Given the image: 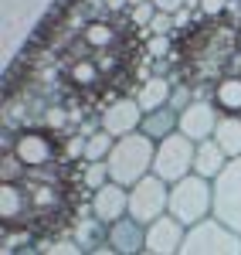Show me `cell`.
Here are the masks:
<instances>
[{"label":"cell","mask_w":241,"mask_h":255,"mask_svg":"<svg viewBox=\"0 0 241 255\" xmlns=\"http://www.w3.org/2000/svg\"><path fill=\"white\" fill-rule=\"evenodd\" d=\"M153 160H157V143L143 133H133V136H122L116 139L112 153H109V174L116 184L122 187H133L140 184L143 177L153 174Z\"/></svg>","instance_id":"1"},{"label":"cell","mask_w":241,"mask_h":255,"mask_svg":"<svg viewBox=\"0 0 241 255\" xmlns=\"http://www.w3.org/2000/svg\"><path fill=\"white\" fill-rule=\"evenodd\" d=\"M170 215L187 228L207 221L214 215V187H211V180L190 174L183 180H177V184H170Z\"/></svg>","instance_id":"2"},{"label":"cell","mask_w":241,"mask_h":255,"mask_svg":"<svg viewBox=\"0 0 241 255\" xmlns=\"http://www.w3.org/2000/svg\"><path fill=\"white\" fill-rule=\"evenodd\" d=\"M214 187V221H221L228 232L241 235V157L228 160L221 174L211 180Z\"/></svg>","instance_id":"3"},{"label":"cell","mask_w":241,"mask_h":255,"mask_svg":"<svg viewBox=\"0 0 241 255\" xmlns=\"http://www.w3.org/2000/svg\"><path fill=\"white\" fill-rule=\"evenodd\" d=\"M194 157H197V143L187 139L183 133H173L170 139L157 143L153 174L160 177V180H166V184H177V180L194 174Z\"/></svg>","instance_id":"4"},{"label":"cell","mask_w":241,"mask_h":255,"mask_svg":"<svg viewBox=\"0 0 241 255\" xmlns=\"http://www.w3.org/2000/svg\"><path fill=\"white\" fill-rule=\"evenodd\" d=\"M177 255H241V235L228 232L221 221L207 218L187 232V242Z\"/></svg>","instance_id":"5"},{"label":"cell","mask_w":241,"mask_h":255,"mask_svg":"<svg viewBox=\"0 0 241 255\" xmlns=\"http://www.w3.org/2000/svg\"><path fill=\"white\" fill-rule=\"evenodd\" d=\"M163 215H170V184L166 180L150 174L129 187V218H136L143 225H153Z\"/></svg>","instance_id":"6"},{"label":"cell","mask_w":241,"mask_h":255,"mask_svg":"<svg viewBox=\"0 0 241 255\" xmlns=\"http://www.w3.org/2000/svg\"><path fill=\"white\" fill-rule=\"evenodd\" d=\"M143 106L136 102V99H116V102H109L105 109H102V116H99V126L109 133V136H133V133H140V126H143Z\"/></svg>","instance_id":"7"},{"label":"cell","mask_w":241,"mask_h":255,"mask_svg":"<svg viewBox=\"0 0 241 255\" xmlns=\"http://www.w3.org/2000/svg\"><path fill=\"white\" fill-rule=\"evenodd\" d=\"M221 123V113L214 102L207 99H194L187 109L180 113V133L194 143H204V139H214V129Z\"/></svg>","instance_id":"8"},{"label":"cell","mask_w":241,"mask_h":255,"mask_svg":"<svg viewBox=\"0 0 241 255\" xmlns=\"http://www.w3.org/2000/svg\"><path fill=\"white\" fill-rule=\"evenodd\" d=\"M187 225H180L173 215L157 218L153 225H146V252L150 255H177L187 242Z\"/></svg>","instance_id":"9"},{"label":"cell","mask_w":241,"mask_h":255,"mask_svg":"<svg viewBox=\"0 0 241 255\" xmlns=\"http://www.w3.org/2000/svg\"><path fill=\"white\" fill-rule=\"evenodd\" d=\"M92 215L105 221V225H116L119 218L129 215V187H122L116 180H109L105 187H99L95 194H92Z\"/></svg>","instance_id":"10"},{"label":"cell","mask_w":241,"mask_h":255,"mask_svg":"<svg viewBox=\"0 0 241 255\" xmlns=\"http://www.w3.org/2000/svg\"><path fill=\"white\" fill-rule=\"evenodd\" d=\"M109 249L116 255H143L146 252V225L136 218H119L109 225Z\"/></svg>","instance_id":"11"},{"label":"cell","mask_w":241,"mask_h":255,"mask_svg":"<svg viewBox=\"0 0 241 255\" xmlns=\"http://www.w3.org/2000/svg\"><path fill=\"white\" fill-rule=\"evenodd\" d=\"M72 242H75L85 255H88V252H99V249L109 245V225L99 221L95 215L79 218V221H75V232H72Z\"/></svg>","instance_id":"12"},{"label":"cell","mask_w":241,"mask_h":255,"mask_svg":"<svg viewBox=\"0 0 241 255\" xmlns=\"http://www.w3.org/2000/svg\"><path fill=\"white\" fill-rule=\"evenodd\" d=\"M140 133H143V136H150L153 143L170 139L173 133H180V113H177L173 106H163V109H157V113H146V116H143Z\"/></svg>","instance_id":"13"},{"label":"cell","mask_w":241,"mask_h":255,"mask_svg":"<svg viewBox=\"0 0 241 255\" xmlns=\"http://www.w3.org/2000/svg\"><path fill=\"white\" fill-rule=\"evenodd\" d=\"M14 157L24 167H44L51 160V139H44L41 133H20L14 143Z\"/></svg>","instance_id":"14"},{"label":"cell","mask_w":241,"mask_h":255,"mask_svg":"<svg viewBox=\"0 0 241 255\" xmlns=\"http://www.w3.org/2000/svg\"><path fill=\"white\" fill-rule=\"evenodd\" d=\"M224 167H228V153H224V150L218 146V143H214V139H204V143H197L194 174L204 177V180H214V177L221 174Z\"/></svg>","instance_id":"15"},{"label":"cell","mask_w":241,"mask_h":255,"mask_svg":"<svg viewBox=\"0 0 241 255\" xmlns=\"http://www.w3.org/2000/svg\"><path fill=\"white\" fill-rule=\"evenodd\" d=\"M170 96H173V85H170V79L153 75V79H146V82L140 85L136 102L143 106V113H157V109H163V106H170Z\"/></svg>","instance_id":"16"},{"label":"cell","mask_w":241,"mask_h":255,"mask_svg":"<svg viewBox=\"0 0 241 255\" xmlns=\"http://www.w3.org/2000/svg\"><path fill=\"white\" fill-rule=\"evenodd\" d=\"M214 143L221 146L228 160H238L241 157V116H221L218 129H214Z\"/></svg>","instance_id":"17"},{"label":"cell","mask_w":241,"mask_h":255,"mask_svg":"<svg viewBox=\"0 0 241 255\" xmlns=\"http://www.w3.org/2000/svg\"><path fill=\"white\" fill-rule=\"evenodd\" d=\"M214 106L228 109L231 116H238V113H241V79H238V75L221 79L218 85H214Z\"/></svg>","instance_id":"18"},{"label":"cell","mask_w":241,"mask_h":255,"mask_svg":"<svg viewBox=\"0 0 241 255\" xmlns=\"http://www.w3.org/2000/svg\"><path fill=\"white\" fill-rule=\"evenodd\" d=\"M112 146H116V136H109L105 129L88 133V136H85V163H102V160H109Z\"/></svg>","instance_id":"19"},{"label":"cell","mask_w":241,"mask_h":255,"mask_svg":"<svg viewBox=\"0 0 241 255\" xmlns=\"http://www.w3.org/2000/svg\"><path fill=\"white\" fill-rule=\"evenodd\" d=\"M24 191H20L17 184H0V215L3 221H14V218L24 215Z\"/></svg>","instance_id":"20"},{"label":"cell","mask_w":241,"mask_h":255,"mask_svg":"<svg viewBox=\"0 0 241 255\" xmlns=\"http://www.w3.org/2000/svg\"><path fill=\"white\" fill-rule=\"evenodd\" d=\"M81 180H85V187L95 194L99 187H105L109 180H112V174H109V163L102 160V163H85L81 167Z\"/></svg>","instance_id":"21"},{"label":"cell","mask_w":241,"mask_h":255,"mask_svg":"<svg viewBox=\"0 0 241 255\" xmlns=\"http://www.w3.org/2000/svg\"><path fill=\"white\" fill-rule=\"evenodd\" d=\"M41 255H85V252H81L72 238H55V242L41 245Z\"/></svg>","instance_id":"22"},{"label":"cell","mask_w":241,"mask_h":255,"mask_svg":"<svg viewBox=\"0 0 241 255\" xmlns=\"http://www.w3.org/2000/svg\"><path fill=\"white\" fill-rule=\"evenodd\" d=\"M157 14H160V10H157L153 3H143V7H133V20H136V24H143L146 31H150V24H153V17H157Z\"/></svg>","instance_id":"23"},{"label":"cell","mask_w":241,"mask_h":255,"mask_svg":"<svg viewBox=\"0 0 241 255\" xmlns=\"http://www.w3.org/2000/svg\"><path fill=\"white\" fill-rule=\"evenodd\" d=\"M146 51H150L153 58H166V55H170V38L153 34V38H150V44H146Z\"/></svg>","instance_id":"24"},{"label":"cell","mask_w":241,"mask_h":255,"mask_svg":"<svg viewBox=\"0 0 241 255\" xmlns=\"http://www.w3.org/2000/svg\"><path fill=\"white\" fill-rule=\"evenodd\" d=\"M109 41H112V31H109V27H105V24H92V27H88V44H109Z\"/></svg>","instance_id":"25"},{"label":"cell","mask_w":241,"mask_h":255,"mask_svg":"<svg viewBox=\"0 0 241 255\" xmlns=\"http://www.w3.org/2000/svg\"><path fill=\"white\" fill-rule=\"evenodd\" d=\"M187 3H190V0H153V7H157L160 14H173V17L183 14V7H187Z\"/></svg>","instance_id":"26"},{"label":"cell","mask_w":241,"mask_h":255,"mask_svg":"<svg viewBox=\"0 0 241 255\" xmlns=\"http://www.w3.org/2000/svg\"><path fill=\"white\" fill-rule=\"evenodd\" d=\"M20 167H24V163H20L17 157L3 160V170H0V174H3V184H14V180H17V174H20Z\"/></svg>","instance_id":"27"},{"label":"cell","mask_w":241,"mask_h":255,"mask_svg":"<svg viewBox=\"0 0 241 255\" xmlns=\"http://www.w3.org/2000/svg\"><path fill=\"white\" fill-rule=\"evenodd\" d=\"M190 102H194V99H190V92H187V89H177V85H173V96H170V106H173L177 113H183V109H187Z\"/></svg>","instance_id":"28"},{"label":"cell","mask_w":241,"mask_h":255,"mask_svg":"<svg viewBox=\"0 0 241 255\" xmlns=\"http://www.w3.org/2000/svg\"><path fill=\"white\" fill-rule=\"evenodd\" d=\"M75 82H92L95 79V65H88V61H81V65H75Z\"/></svg>","instance_id":"29"},{"label":"cell","mask_w":241,"mask_h":255,"mask_svg":"<svg viewBox=\"0 0 241 255\" xmlns=\"http://www.w3.org/2000/svg\"><path fill=\"white\" fill-rule=\"evenodd\" d=\"M197 3H201L204 14H221V10L228 7V3H231V0H197Z\"/></svg>","instance_id":"30"},{"label":"cell","mask_w":241,"mask_h":255,"mask_svg":"<svg viewBox=\"0 0 241 255\" xmlns=\"http://www.w3.org/2000/svg\"><path fill=\"white\" fill-rule=\"evenodd\" d=\"M68 157H81L85 160V136H75L68 143Z\"/></svg>","instance_id":"31"},{"label":"cell","mask_w":241,"mask_h":255,"mask_svg":"<svg viewBox=\"0 0 241 255\" xmlns=\"http://www.w3.org/2000/svg\"><path fill=\"white\" fill-rule=\"evenodd\" d=\"M48 126H61V123H65V109H58V106H55V109H48Z\"/></svg>","instance_id":"32"},{"label":"cell","mask_w":241,"mask_h":255,"mask_svg":"<svg viewBox=\"0 0 241 255\" xmlns=\"http://www.w3.org/2000/svg\"><path fill=\"white\" fill-rule=\"evenodd\" d=\"M14 255H41V249H34V245H20V249H14Z\"/></svg>","instance_id":"33"},{"label":"cell","mask_w":241,"mask_h":255,"mask_svg":"<svg viewBox=\"0 0 241 255\" xmlns=\"http://www.w3.org/2000/svg\"><path fill=\"white\" fill-rule=\"evenodd\" d=\"M126 3H129V0H109V7H112V10H119V7H126Z\"/></svg>","instance_id":"34"},{"label":"cell","mask_w":241,"mask_h":255,"mask_svg":"<svg viewBox=\"0 0 241 255\" xmlns=\"http://www.w3.org/2000/svg\"><path fill=\"white\" fill-rule=\"evenodd\" d=\"M88 255H116V252H112V249L105 245V249H99V252H88Z\"/></svg>","instance_id":"35"},{"label":"cell","mask_w":241,"mask_h":255,"mask_svg":"<svg viewBox=\"0 0 241 255\" xmlns=\"http://www.w3.org/2000/svg\"><path fill=\"white\" fill-rule=\"evenodd\" d=\"M238 48H241V31H238Z\"/></svg>","instance_id":"36"},{"label":"cell","mask_w":241,"mask_h":255,"mask_svg":"<svg viewBox=\"0 0 241 255\" xmlns=\"http://www.w3.org/2000/svg\"><path fill=\"white\" fill-rule=\"evenodd\" d=\"M231 3H241V0H231Z\"/></svg>","instance_id":"37"},{"label":"cell","mask_w":241,"mask_h":255,"mask_svg":"<svg viewBox=\"0 0 241 255\" xmlns=\"http://www.w3.org/2000/svg\"><path fill=\"white\" fill-rule=\"evenodd\" d=\"M143 255H150V252H143Z\"/></svg>","instance_id":"38"}]
</instances>
